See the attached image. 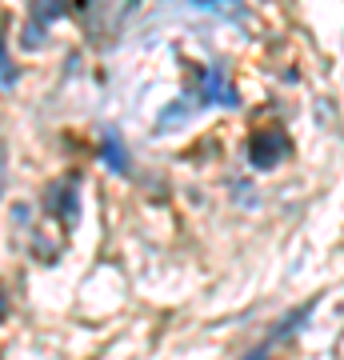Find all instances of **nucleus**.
I'll list each match as a JSON object with an SVG mask.
<instances>
[{"label":"nucleus","instance_id":"4","mask_svg":"<svg viewBox=\"0 0 344 360\" xmlns=\"http://www.w3.org/2000/svg\"><path fill=\"white\" fill-rule=\"evenodd\" d=\"M44 208H49L52 217L60 220V229H72L80 217V188H77V176H60L49 184V193H44Z\"/></svg>","mask_w":344,"mask_h":360},{"label":"nucleus","instance_id":"6","mask_svg":"<svg viewBox=\"0 0 344 360\" xmlns=\"http://www.w3.org/2000/svg\"><path fill=\"white\" fill-rule=\"evenodd\" d=\"M101 160H104L108 172H116V176H128V172H132L128 148H125V141H120V129H116V124H104L101 129Z\"/></svg>","mask_w":344,"mask_h":360},{"label":"nucleus","instance_id":"9","mask_svg":"<svg viewBox=\"0 0 344 360\" xmlns=\"http://www.w3.org/2000/svg\"><path fill=\"white\" fill-rule=\"evenodd\" d=\"M4 316H8V292L0 288V324H4Z\"/></svg>","mask_w":344,"mask_h":360},{"label":"nucleus","instance_id":"7","mask_svg":"<svg viewBox=\"0 0 344 360\" xmlns=\"http://www.w3.org/2000/svg\"><path fill=\"white\" fill-rule=\"evenodd\" d=\"M16 80H20V68L8 56V13H4L0 16V92H13Z\"/></svg>","mask_w":344,"mask_h":360},{"label":"nucleus","instance_id":"5","mask_svg":"<svg viewBox=\"0 0 344 360\" xmlns=\"http://www.w3.org/2000/svg\"><path fill=\"white\" fill-rule=\"evenodd\" d=\"M64 13H68V0H32V20H28L20 44H25L28 52L44 49V44H49V25Z\"/></svg>","mask_w":344,"mask_h":360},{"label":"nucleus","instance_id":"1","mask_svg":"<svg viewBox=\"0 0 344 360\" xmlns=\"http://www.w3.org/2000/svg\"><path fill=\"white\" fill-rule=\"evenodd\" d=\"M136 8V0H77L72 4V16H77L80 25L89 28L92 37H101V28H120L128 13Z\"/></svg>","mask_w":344,"mask_h":360},{"label":"nucleus","instance_id":"2","mask_svg":"<svg viewBox=\"0 0 344 360\" xmlns=\"http://www.w3.org/2000/svg\"><path fill=\"white\" fill-rule=\"evenodd\" d=\"M192 104H196V108H208V104H217V108H236L241 96H236V89H232V80H229L224 68L208 65V68H200V84H196Z\"/></svg>","mask_w":344,"mask_h":360},{"label":"nucleus","instance_id":"3","mask_svg":"<svg viewBox=\"0 0 344 360\" xmlns=\"http://www.w3.org/2000/svg\"><path fill=\"white\" fill-rule=\"evenodd\" d=\"M284 156H293V141H288V132L284 129H260L253 132V141H248V160L253 168L268 172V168H276Z\"/></svg>","mask_w":344,"mask_h":360},{"label":"nucleus","instance_id":"8","mask_svg":"<svg viewBox=\"0 0 344 360\" xmlns=\"http://www.w3.org/2000/svg\"><path fill=\"white\" fill-rule=\"evenodd\" d=\"M4 172H8V148L0 144V188H4Z\"/></svg>","mask_w":344,"mask_h":360}]
</instances>
